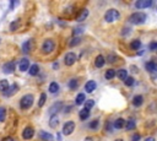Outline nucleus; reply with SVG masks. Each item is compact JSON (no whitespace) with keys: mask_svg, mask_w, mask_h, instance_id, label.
I'll use <instances>...</instances> for the list:
<instances>
[{"mask_svg":"<svg viewBox=\"0 0 157 141\" xmlns=\"http://www.w3.org/2000/svg\"><path fill=\"white\" fill-rule=\"evenodd\" d=\"M146 18H147V16H146L145 12L138 11V12H134L133 15H130L129 22H131L134 25H141V23H144L146 21Z\"/></svg>","mask_w":157,"mask_h":141,"instance_id":"nucleus-1","label":"nucleus"},{"mask_svg":"<svg viewBox=\"0 0 157 141\" xmlns=\"http://www.w3.org/2000/svg\"><path fill=\"white\" fill-rule=\"evenodd\" d=\"M119 17H120V14L116 9H109L106 12V15H104V20H106L107 22H114V21H117Z\"/></svg>","mask_w":157,"mask_h":141,"instance_id":"nucleus-2","label":"nucleus"},{"mask_svg":"<svg viewBox=\"0 0 157 141\" xmlns=\"http://www.w3.org/2000/svg\"><path fill=\"white\" fill-rule=\"evenodd\" d=\"M33 104V96L32 95H25L20 101V106L22 109H28Z\"/></svg>","mask_w":157,"mask_h":141,"instance_id":"nucleus-3","label":"nucleus"},{"mask_svg":"<svg viewBox=\"0 0 157 141\" xmlns=\"http://www.w3.org/2000/svg\"><path fill=\"white\" fill-rule=\"evenodd\" d=\"M54 49H55V43H54L53 39H46L43 42V44H42V52L44 54L52 53Z\"/></svg>","mask_w":157,"mask_h":141,"instance_id":"nucleus-4","label":"nucleus"},{"mask_svg":"<svg viewBox=\"0 0 157 141\" xmlns=\"http://www.w3.org/2000/svg\"><path fill=\"white\" fill-rule=\"evenodd\" d=\"M76 59H77V57H76V54H75V53H72V52L66 53V54H65V58H64L65 65H68V66L74 65V64H75V62H76Z\"/></svg>","mask_w":157,"mask_h":141,"instance_id":"nucleus-5","label":"nucleus"},{"mask_svg":"<svg viewBox=\"0 0 157 141\" xmlns=\"http://www.w3.org/2000/svg\"><path fill=\"white\" fill-rule=\"evenodd\" d=\"M75 130V123L74 122H66L65 124H64V128H63V134L64 135H70V134H72V131Z\"/></svg>","mask_w":157,"mask_h":141,"instance_id":"nucleus-6","label":"nucleus"},{"mask_svg":"<svg viewBox=\"0 0 157 141\" xmlns=\"http://www.w3.org/2000/svg\"><path fill=\"white\" fill-rule=\"evenodd\" d=\"M15 66H16V64L14 62L5 63L4 66H3V73L4 74H13L15 71Z\"/></svg>","mask_w":157,"mask_h":141,"instance_id":"nucleus-7","label":"nucleus"},{"mask_svg":"<svg viewBox=\"0 0 157 141\" xmlns=\"http://www.w3.org/2000/svg\"><path fill=\"white\" fill-rule=\"evenodd\" d=\"M17 91H18V85H17V84H14V85L10 86L3 95H4L5 97H11V96H14Z\"/></svg>","mask_w":157,"mask_h":141,"instance_id":"nucleus-8","label":"nucleus"},{"mask_svg":"<svg viewBox=\"0 0 157 141\" xmlns=\"http://www.w3.org/2000/svg\"><path fill=\"white\" fill-rule=\"evenodd\" d=\"M33 135H35V130H33L32 126H27V128H25V130L22 131V137H24L25 140L32 139Z\"/></svg>","mask_w":157,"mask_h":141,"instance_id":"nucleus-9","label":"nucleus"},{"mask_svg":"<svg viewBox=\"0 0 157 141\" xmlns=\"http://www.w3.org/2000/svg\"><path fill=\"white\" fill-rule=\"evenodd\" d=\"M152 5V0H139L135 3V7L136 9H145V7H150Z\"/></svg>","mask_w":157,"mask_h":141,"instance_id":"nucleus-10","label":"nucleus"},{"mask_svg":"<svg viewBox=\"0 0 157 141\" xmlns=\"http://www.w3.org/2000/svg\"><path fill=\"white\" fill-rule=\"evenodd\" d=\"M61 108H63V102H55L53 106L50 107L49 114L50 115H57V113L59 112V110H61Z\"/></svg>","mask_w":157,"mask_h":141,"instance_id":"nucleus-11","label":"nucleus"},{"mask_svg":"<svg viewBox=\"0 0 157 141\" xmlns=\"http://www.w3.org/2000/svg\"><path fill=\"white\" fill-rule=\"evenodd\" d=\"M32 48H33V41H32V39H28V41H26L24 43V46H22V52L27 54V53H29L31 50H32Z\"/></svg>","mask_w":157,"mask_h":141,"instance_id":"nucleus-12","label":"nucleus"},{"mask_svg":"<svg viewBox=\"0 0 157 141\" xmlns=\"http://www.w3.org/2000/svg\"><path fill=\"white\" fill-rule=\"evenodd\" d=\"M87 16H88V10H87V9H82L81 11L79 12V15H77L76 21H77V22H82V21H85V20L87 18Z\"/></svg>","mask_w":157,"mask_h":141,"instance_id":"nucleus-13","label":"nucleus"},{"mask_svg":"<svg viewBox=\"0 0 157 141\" xmlns=\"http://www.w3.org/2000/svg\"><path fill=\"white\" fill-rule=\"evenodd\" d=\"M96 88H97V84L95 81H92V80H91V81H88V82H86V85H85V91L88 92V93L93 92Z\"/></svg>","mask_w":157,"mask_h":141,"instance_id":"nucleus-14","label":"nucleus"},{"mask_svg":"<svg viewBox=\"0 0 157 141\" xmlns=\"http://www.w3.org/2000/svg\"><path fill=\"white\" fill-rule=\"evenodd\" d=\"M18 69L21 70V71H26V70L29 69V62H28V59H21V62L18 64Z\"/></svg>","mask_w":157,"mask_h":141,"instance_id":"nucleus-15","label":"nucleus"},{"mask_svg":"<svg viewBox=\"0 0 157 141\" xmlns=\"http://www.w3.org/2000/svg\"><path fill=\"white\" fill-rule=\"evenodd\" d=\"M28 73L31 76H36L38 73H39V66L37 64H33V65H31L29 69H28Z\"/></svg>","mask_w":157,"mask_h":141,"instance_id":"nucleus-16","label":"nucleus"},{"mask_svg":"<svg viewBox=\"0 0 157 141\" xmlns=\"http://www.w3.org/2000/svg\"><path fill=\"white\" fill-rule=\"evenodd\" d=\"M144 103V97L142 96H135L134 98H133V104L135 106V107H140L141 104Z\"/></svg>","mask_w":157,"mask_h":141,"instance_id":"nucleus-17","label":"nucleus"},{"mask_svg":"<svg viewBox=\"0 0 157 141\" xmlns=\"http://www.w3.org/2000/svg\"><path fill=\"white\" fill-rule=\"evenodd\" d=\"M59 123H60V120H59L58 115H52V118H50V120H49V125H50L52 128H57V126L59 125Z\"/></svg>","mask_w":157,"mask_h":141,"instance_id":"nucleus-18","label":"nucleus"},{"mask_svg":"<svg viewBox=\"0 0 157 141\" xmlns=\"http://www.w3.org/2000/svg\"><path fill=\"white\" fill-rule=\"evenodd\" d=\"M135 128H136V123L134 119H129L128 122H125V129L127 130H134Z\"/></svg>","mask_w":157,"mask_h":141,"instance_id":"nucleus-19","label":"nucleus"},{"mask_svg":"<svg viewBox=\"0 0 157 141\" xmlns=\"http://www.w3.org/2000/svg\"><path fill=\"white\" fill-rule=\"evenodd\" d=\"M79 115H80V119H81V120H86V119L90 117V110L86 109V108H83V109L80 110Z\"/></svg>","mask_w":157,"mask_h":141,"instance_id":"nucleus-20","label":"nucleus"},{"mask_svg":"<svg viewBox=\"0 0 157 141\" xmlns=\"http://www.w3.org/2000/svg\"><path fill=\"white\" fill-rule=\"evenodd\" d=\"M39 137L46 140V141H52V140H53V135L47 133V131H39Z\"/></svg>","mask_w":157,"mask_h":141,"instance_id":"nucleus-21","label":"nucleus"},{"mask_svg":"<svg viewBox=\"0 0 157 141\" xmlns=\"http://www.w3.org/2000/svg\"><path fill=\"white\" fill-rule=\"evenodd\" d=\"M104 63H106V59H104V57H102V55H98L95 60V65L97 68H102L104 65Z\"/></svg>","mask_w":157,"mask_h":141,"instance_id":"nucleus-22","label":"nucleus"},{"mask_svg":"<svg viewBox=\"0 0 157 141\" xmlns=\"http://www.w3.org/2000/svg\"><path fill=\"white\" fill-rule=\"evenodd\" d=\"M125 126V120L123 118H118L116 122H114V128L116 129H122Z\"/></svg>","mask_w":157,"mask_h":141,"instance_id":"nucleus-23","label":"nucleus"},{"mask_svg":"<svg viewBox=\"0 0 157 141\" xmlns=\"http://www.w3.org/2000/svg\"><path fill=\"white\" fill-rule=\"evenodd\" d=\"M117 76H118V79H120V80H124L128 77V71L125 69H120V70H118V73H117Z\"/></svg>","mask_w":157,"mask_h":141,"instance_id":"nucleus-24","label":"nucleus"},{"mask_svg":"<svg viewBox=\"0 0 157 141\" xmlns=\"http://www.w3.org/2000/svg\"><path fill=\"white\" fill-rule=\"evenodd\" d=\"M9 87H10V85L7 82V80H1V81H0V92L4 93Z\"/></svg>","mask_w":157,"mask_h":141,"instance_id":"nucleus-25","label":"nucleus"},{"mask_svg":"<svg viewBox=\"0 0 157 141\" xmlns=\"http://www.w3.org/2000/svg\"><path fill=\"white\" fill-rule=\"evenodd\" d=\"M77 86H79V80H77V79H71L70 81H69V88L76 90Z\"/></svg>","mask_w":157,"mask_h":141,"instance_id":"nucleus-26","label":"nucleus"},{"mask_svg":"<svg viewBox=\"0 0 157 141\" xmlns=\"http://www.w3.org/2000/svg\"><path fill=\"white\" fill-rule=\"evenodd\" d=\"M116 75H117V73L114 71L113 69H108L107 71H106V75H104V76H106L107 80H112V79H114V76H116Z\"/></svg>","mask_w":157,"mask_h":141,"instance_id":"nucleus-27","label":"nucleus"},{"mask_svg":"<svg viewBox=\"0 0 157 141\" xmlns=\"http://www.w3.org/2000/svg\"><path fill=\"white\" fill-rule=\"evenodd\" d=\"M83 102H85V95L83 93H79L77 96H76V99H75V103L77 104V106H81Z\"/></svg>","mask_w":157,"mask_h":141,"instance_id":"nucleus-28","label":"nucleus"},{"mask_svg":"<svg viewBox=\"0 0 157 141\" xmlns=\"http://www.w3.org/2000/svg\"><path fill=\"white\" fill-rule=\"evenodd\" d=\"M58 91H59V85H58L57 82H52V84L49 85V92L57 93Z\"/></svg>","mask_w":157,"mask_h":141,"instance_id":"nucleus-29","label":"nucleus"},{"mask_svg":"<svg viewBox=\"0 0 157 141\" xmlns=\"http://www.w3.org/2000/svg\"><path fill=\"white\" fill-rule=\"evenodd\" d=\"M140 47H141V42L139 41V39H135V41H133V42L130 43V48L134 49V50L140 49Z\"/></svg>","mask_w":157,"mask_h":141,"instance_id":"nucleus-30","label":"nucleus"},{"mask_svg":"<svg viewBox=\"0 0 157 141\" xmlns=\"http://www.w3.org/2000/svg\"><path fill=\"white\" fill-rule=\"evenodd\" d=\"M146 70L150 71V73H152V71H155V70H157V65L153 62H149L147 64H146Z\"/></svg>","mask_w":157,"mask_h":141,"instance_id":"nucleus-31","label":"nucleus"},{"mask_svg":"<svg viewBox=\"0 0 157 141\" xmlns=\"http://www.w3.org/2000/svg\"><path fill=\"white\" fill-rule=\"evenodd\" d=\"M80 42H81V38H80V37H74V38H72L71 41L69 42V46H70V47H75V46H77Z\"/></svg>","mask_w":157,"mask_h":141,"instance_id":"nucleus-32","label":"nucleus"},{"mask_svg":"<svg viewBox=\"0 0 157 141\" xmlns=\"http://www.w3.org/2000/svg\"><path fill=\"white\" fill-rule=\"evenodd\" d=\"M46 101H47V95L46 93H42L41 95V98L38 101V107H43L44 103H46Z\"/></svg>","mask_w":157,"mask_h":141,"instance_id":"nucleus-33","label":"nucleus"},{"mask_svg":"<svg viewBox=\"0 0 157 141\" xmlns=\"http://www.w3.org/2000/svg\"><path fill=\"white\" fill-rule=\"evenodd\" d=\"M134 82H135V80H134V77H131V76H128L127 79L124 80L125 86H133V85H134Z\"/></svg>","mask_w":157,"mask_h":141,"instance_id":"nucleus-34","label":"nucleus"},{"mask_svg":"<svg viewBox=\"0 0 157 141\" xmlns=\"http://www.w3.org/2000/svg\"><path fill=\"white\" fill-rule=\"evenodd\" d=\"M18 27H20V20H16V21L11 22V25H10V29L11 31H16Z\"/></svg>","mask_w":157,"mask_h":141,"instance_id":"nucleus-35","label":"nucleus"},{"mask_svg":"<svg viewBox=\"0 0 157 141\" xmlns=\"http://www.w3.org/2000/svg\"><path fill=\"white\" fill-rule=\"evenodd\" d=\"M5 118H6V110L5 108L0 107V122H4Z\"/></svg>","mask_w":157,"mask_h":141,"instance_id":"nucleus-36","label":"nucleus"},{"mask_svg":"<svg viewBox=\"0 0 157 141\" xmlns=\"http://www.w3.org/2000/svg\"><path fill=\"white\" fill-rule=\"evenodd\" d=\"M93 106H95V101H92V99H88V101H86V102H85V108L86 109H91Z\"/></svg>","mask_w":157,"mask_h":141,"instance_id":"nucleus-37","label":"nucleus"},{"mask_svg":"<svg viewBox=\"0 0 157 141\" xmlns=\"http://www.w3.org/2000/svg\"><path fill=\"white\" fill-rule=\"evenodd\" d=\"M98 126H100V122H98V120H93V122L90 123V129H92V130H96Z\"/></svg>","mask_w":157,"mask_h":141,"instance_id":"nucleus-38","label":"nucleus"},{"mask_svg":"<svg viewBox=\"0 0 157 141\" xmlns=\"http://www.w3.org/2000/svg\"><path fill=\"white\" fill-rule=\"evenodd\" d=\"M149 48H150L151 52H155V50H157V42H151Z\"/></svg>","mask_w":157,"mask_h":141,"instance_id":"nucleus-39","label":"nucleus"},{"mask_svg":"<svg viewBox=\"0 0 157 141\" xmlns=\"http://www.w3.org/2000/svg\"><path fill=\"white\" fill-rule=\"evenodd\" d=\"M82 32H83L82 28H74V32H72V33H74V36L77 37V35H80V33H82Z\"/></svg>","mask_w":157,"mask_h":141,"instance_id":"nucleus-40","label":"nucleus"},{"mask_svg":"<svg viewBox=\"0 0 157 141\" xmlns=\"http://www.w3.org/2000/svg\"><path fill=\"white\" fill-rule=\"evenodd\" d=\"M108 62L109 63H114V62H116V59H117V57L116 55H108Z\"/></svg>","mask_w":157,"mask_h":141,"instance_id":"nucleus-41","label":"nucleus"},{"mask_svg":"<svg viewBox=\"0 0 157 141\" xmlns=\"http://www.w3.org/2000/svg\"><path fill=\"white\" fill-rule=\"evenodd\" d=\"M139 140H140V134H135L131 139V141H139Z\"/></svg>","mask_w":157,"mask_h":141,"instance_id":"nucleus-42","label":"nucleus"},{"mask_svg":"<svg viewBox=\"0 0 157 141\" xmlns=\"http://www.w3.org/2000/svg\"><path fill=\"white\" fill-rule=\"evenodd\" d=\"M111 126H112V125H111V122H107V123H106V130H109V131H111V130H112Z\"/></svg>","mask_w":157,"mask_h":141,"instance_id":"nucleus-43","label":"nucleus"},{"mask_svg":"<svg viewBox=\"0 0 157 141\" xmlns=\"http://www.w3.org/2000/svg\"><path fill=\"white\" fill-rule=\"evenodd\" d=\"M3 141H15V139H13V137H5Z\"/></svg>","mask_w":157,"mask_h":141,"instance_id":"nucleus-44","label":"nucleus"},{"mask_svg":"<svg viewBox=\"0 0 157 141\" xmlns=\"http://www.w3.org/2000/svg\"><path fill=\"white\" fill-rule=\"evenodd\" d=\"M71 108H72L71 106H69V107H66V109L64 110V112H65V113H68V112H70V110H71Z\"/></svg>","mask_w":157,"mask_h":141,"instance_id":"nucleus-45","label":"nucleus"},{"mask_svg":"<svg viewBox=\"0 0 157 141\" xmlns=\"http://www.w3.org/2000/svg\"><path fill=\"white\" fill-rule=\"evenodd\" d=\"M145 141H155V137H151V136H150V137H147V139H146Z\"/></svg>","mask_w":157,"mask_h":141,"instance_id":"nucleus-46","label":"nucleus"},{"mask_svg":"<svg viewBox=\"0 0 157 141\" xmlns=\"http://www.w3.org/2000/svg\"><path fill=\"white\" fill-rule=\"evenodd\" d=\"M58 66H59V64H58V63H54V64H53V68H54L55 70L58 69Z\"/></svg>","mask_w":157,"mask_h":141,"instance_id":"nucleus-47","label":"nucleus"},{"mask_svg":"<svg viewBox=\"0 0 157 141\" xmlns=\"http://www.w3.org/2000/svg\"><path fill=\"white\" fill-rule=\"evenodd\" d=\"M15 5H17V1H13V3H11V9H13Z\"/></svg>","mask_w":157,"mask_h":141,"instance_id":"nucleus-48","label":"nucleus"},{"mask_svg":"<svg viewBox=\"0 0 157 141\" xmlns=\"http://www.w3.org/2000/svg\"><path fill=\"white\" fill-rule=\"evenodd\" d=\"M57 136H58V140H59V141H60V140H61V135H60V134H58V135H57Z\"/></svg>","mask_w":157,"mask_h":141,"instance_id":"nucleus-49","label":"nucleus"},{"mask_svg":"<svg viewBox=\"0 0 157 141\" xmlns=\"http://www.w3.org/2000/svg\"><path fill=\"white\" fill-rule=\"evenodd\" d=\"M85 141H92V139H91V137H87V139H86Z\"/></svg>","mask_w":157,"mask_h":141,"instance_id":"nucleus-50","label":"nucleus"},{"mask_svg":"<svg viewBox=\"0 0 157 141\" xmlns=\"http://www.w3.org/2000/svg\"><path fill=\"white\" fill-rule=\"evenodd\" d=\"M114 141H123L122 139H117V140H114Z\"/></svg>","mask_w":157,"mask_h":141,"instance_id":"nucleus-51","label":"nucleus"}]
</instances>
